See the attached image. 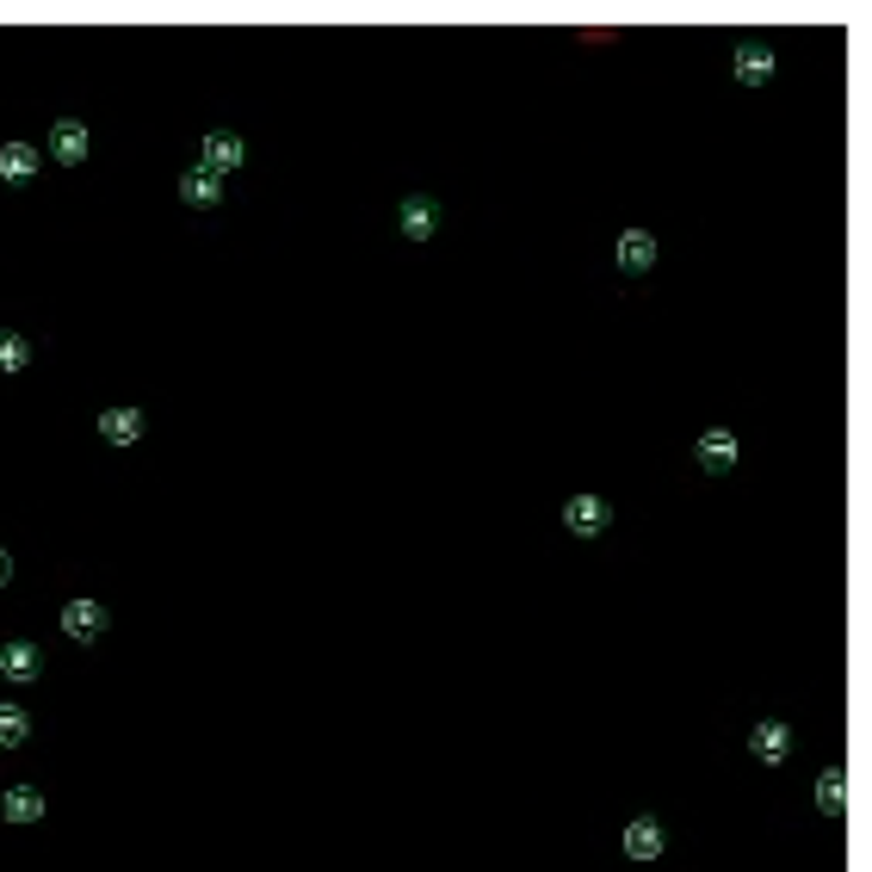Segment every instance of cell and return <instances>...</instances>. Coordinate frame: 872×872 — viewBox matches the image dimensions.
<instances>
[{
  "label": "cell",
  "instance_id": "1",
  "mask_svg": "<svg viewBox=\"0 0 872 872\" xmlns=\"http://www.w3.org/2000/svg\"><path fill=\"white\" fill-rule=\"evenodd\" d=\"M749 749H755V761L779 767V761L792 755V724H786V718H767V724H755V737H749Z\"/></svg>",
  "mask_w": 872,
  "mask_h": 872
},
{
  "label": "cell",
  "instance_id": "2",
  "mask_svg": "<svg viewBox=\"0 0 872 872\" xmlns=\"http://www.w3.org/2000/svg\"><path fill=\"white\" fill-rule=\"evenodd\" d=\"M62 631H69L75 644H94L99 631H106V607H99V601H69V607H62Z\"/></svg>",
  "mask_w": 872,
  "mask_h": 872
},
{
  "label": "cell",
  "instance_id": "3",
  "mask_svg": "<svg viewBox=\"0 0 872 872\" xmlns=\"http://www.w3.org/2000/svg\"><path fill=\"white\" fill-rule=\"evenodd\" d=\"M564 526L576 532V538H594V532H607V501L601 495H576L564 508Z\"/></svg>",
  "mask_w": 872,
  "mask_h": 872
},
{
  "label": "cell",
  "instance_id": "4",
  "mask_svg": "<svg viewBox=\"0 0 872 872\" xmlns=\"http://www.w3.org/2000/svg\"><path fill=\"white\" fill-rule=\"evenodd\" d=\"M198 155H205V173H217V180H223L229 168H242V136H235V131H210Z\"/></svg>",
  "mask_w": 872,
  "mask_h": 872
},
{
  "label": "cell",
  "instance_id": "5",
  "mask_svg": "<svg viewBox=\"0 0 872 872\" xmlns=\"http://www.w3.org/2000/svg\"><path fill=\"white\" fill-rule=\"evenodd\" d=\"M700 464L705 471H730V464H737V434H730V427H705L700 434Z\"/></svg>",
  "mask_w": 872,
  "mask_h": 872
},
{
  "label": "cell",
  "instance_id": "6",
  "mask_svg": "<svg viewBox=\"0 0 872 872\" xmlns=\"http://www.w3.org/2000/svg\"><path fill=\"white\" fill-rule=\"evenodd\" d=\"M767 75H774V50H767V44H737V81L742 87H761Z\"/></svg>",
  "mask_w": 872,
  "mask_h": 872
},
{
  "label": "cell",
  "instance_id": "7",
  "mask_svg": "<svg viewBox=\"0 0 872 872\" xmlns=\"http://www.w3.org/2000/svg\"><path fill=\"white\" fill-rule=\"evenodd\" d=\"M180 198H186V205H198V210H210L217 198H223V180H217V173H205V168H186V173H180Z\"/></svg>",
  "mask_w": 872,
  "mask_h": 872
},
{
  "label": "cell",
  "instance_id": "8",
  "mask_svg": "<svg viewBox=\"0 0 872 872\" xmlns=\"http://www.w3.org/2000/svg\"><path fill=\"white\" fill-rule=\"evenodd\" d=\"M32 173H38V149H32V143H0V180L25 186Z\"/></svg>",
  "mask_w": 872,
  "mask_h": 872
},
{
  "label": "cell",
  "instance_id": "9",
  "mask_svg": "<svg viewBox=\"0 0 872 872\" xmlns=\"http://www.w3.org/2000/svg\"><path fill=\"white\" fill-rule=\"evenodd\" d=\"M434 229H439L434 198H402V235H409V242H427Z\"/></svg>",
  "mask_w": 872,
  "mask_h": 872
},
{
  "label": "cell",
  "instance_id": "10",
  "mask_svg": "<svg viewBox=\"0 0 872 872\" xmlns=\"http://www.w3.org/2000/svg\"><path fill=\"white\" fill-rule=\"evenodd\" d=\"M619 266H626V272H644V266H656V235H644V229H626V235H619Z\"/></svg>",
  "mask_w": 872,
  "mask_h": 872
},
{
  "label": "cell",
  "instance_id": "11",
  "mask_svg": "<svg viewBox=\"0 0 872 872\" xmlns=\"http://www.w3.org/2000/svg\"><path fill=\"white\" fill-rule=\"evenodd\" d=\"M50 149H57V161H81V155H87V124H81V118H57Z\"/></svg>",
  "mask_w": 872,
  "mask_h": 872
},
{
  "label": "cell",
  "instance_id": "12",
  "mask_svg": "<svg viewBox=\"0 0 872 872\" xmlns=\"http://www.w3.org/2000/svg\"><path fill=\"white\" fill-rule=\"evenodd\" d=\"M99 434L112 439V446H136V439H143V415H136V409H106V415H99Z\"/></svg>",
  "mask_w": 872,
  "mask_h": 872
},
{
  "label": "cell",
  "instance_id": "13",
  "mask_svg": "<svg viewBox=\"0 0 872 872\" xmlns=\"http://www.w3.org/2000/svg\"><path fill=\"white\" fill-rule=\"evenodd\" d=\"M816 811H829V816L848 811V774H841V767H823V774H816Z\"/></svg>",
  "mask_w": 872,
  "mask_h": 872
},
{
  "label": "cell",
  "instance_id": "14",
  "mask_svg": "<svg viewBox=\"0 0 872 872\" xmlns=\"http://www.w3.org/2000/svg\"><path fill=\"white\" fill-rule=\"evenodd\" d=\"M0 811H7V823H38V816H44V792H38V786H13V792L0 798Z\"/></svg>",
  "mask_w": 872,
  "mask_h": 872
},
{
  "label": "cell",
  "instance_id": "15",
  "mask_svg": "<svg viewBox=\"0 0 872 872\" xmlns=\"http://www.w3.org/2000/svg\"><path fill=\"white\" fill-rule=\"evenodd\" d=\"M38 650L32 644H7L0 650V675H7V681H38Z\"/></svg>",
  "mask_w": 872,
  "mask_h": 872
},
{
  "label": "cell",
  "instance_id": "16",
  "mask_svg": "<svg viewBox=\"0 0 872 872\" xmlns=\"http://www.w3.org/2000/svg\"><path fill=\"white\" fill-rule=\"evenodd\" d=\"M626 853L631 860H656V853H663V829H656L650 816H638V823L626 829Z\"/></svg>",
  "mask_w": 872,
  "mask_h": 872
},
{
  "label": "cell",
  "instance_id": "17",
  "mask_svg": "<svg viewBox=\"0 0 872 872\" xmlns=\"http://www.w3.org/2000/svg\"><path fill=\"white\" fill-rule=\"evenodd\" d=\"M25 737H32V718L20 705H0V749H20Z\"/></svg>",
  "mask_w": 872,
  "mask_h": 872
},
{
  "label": "cell",
  "instance_id": "18",
  "mask_svg": "<svg viewBox=\"0 0 872 872\" xmlns=\"http://www.w3.org/2000/svg\"><path fill=\"white\" fill-rule=\"evenodd\" d=\"M25 365V341L20 335H0V372H20Z\"/></svg>",
  "mask_w": 872,
  "mask_h": 872
},
{
  "label": "cell",
  "instance_id": "19",
  "mask_svg": "<svg viewBox=\"0 0 872 872\" xmlns=\"http://www.w3.org/2000/svg\"><path fill=\"white\" fill-rule=\"evenodd\" d=\"M7 582H13V557H7V550H0V589H7Z\"/></svg>",
  "mask_w": 872,
  "mask_h": 872
}]
</instances>
